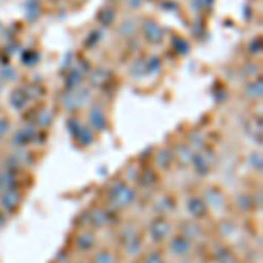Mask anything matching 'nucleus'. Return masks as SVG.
<instances>
[{
	"label": "nucleus",
	"mask_w": 263,
	"mask_h": 263,
	"mask_svg": "<svg viewBox=\"0 0 263 263\" xmlns=\"http://www.w3.org/2000/svg\"><path fill=\"white\" fill-rule=\"evenodd\" d=\"M78 2H84V0H78Z\"/></svg>",
	"instance_id": "f257e3e1"
}]
</instances>
